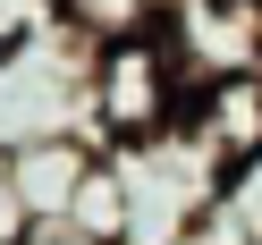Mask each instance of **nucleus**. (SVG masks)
Here are the masks:
<instances>
[{
  "label": "nucleus",
  "mask_w": 262,
  "mask_h": 245,
  "mask_svg": "<svg viewBox=\"0 0 262 245\" xmlns=\"http://www.w3.org/2000/svg\"><path fill=\"white\" fill-rule=\"evenodd\" d=\"M203 76L178 59V42L161 26L144 34H119L93 51V144L102 152H127V144H161L169 127H186Z\"/></svg>",
  "instance_id": "nucleus-1"
},
{
  "label": "nucleus",
  "mask_w": 262,
  "mask_h": 245,
  "mask_svg": "<svg viewBox=\"0 0 262 245\" xmlns=\"http://www.w3.org/2000/svg\"><path fill=\"white\" fill-rule=\"evenodd\" d=\"M93 51L68 17L42 26L34 42L0 51V152L51 136H93Z\"/></svg>",
  "instance_id": "nucleus-2"
},
{
  "label": "nucleus",
  "mask_w": 262,
  "mask_h": 245,
  "mask_svg": "<svg viewBox=\"0 0 262 245\" xmlns=\"http://www.w3.org/2000/svg\"><path fill=\"white\" fill-rule=\"evenodd\" d=\"M119 177H127V245H169V237H186V228L220 203L228 161L211 152L194 127H169L161 144H127Z\"/></svg>",
  "instance_id": "nucleus-3"
},
{
  "label": "nucleus",
  "mask_w": 262,
  "mask_h": 245,
  "mask_svg": "<svg viewBox=\"0 0 262 245\" xmlns=\"http://www.w3.org/2000/svg\"><path fill=\"white\" fill-rule=\"evenodd\" d=\"M93 161H102L93 136H51V144H17L9 169H17V194H26L34 220H68V203H76V186H85Z\"/></svg>",
  "instance_id": "nucleus-4"
},
{
  "label": "nucleus",
  "mask_w": 262,
  "mask_h": 245,
  "mask_svg": "<svg viewBox=\"0 0 262 245\" xmlns=\"http://www.w3.org/2000/svg\"><path fill=\"white\" fill-rule=\"evenodd\" d=\"M68 228H85L93 245H127V177H119V152H102L85 169V186H76V203H68Z\"/></svg>",
  "instance_id": "nucleus-5"
},
{
  "label": "nucleus",
  "mask_w": 262,
  "mask_h": 245,
  "mask_svg": "<svg viewBox=\"0 0 262 245\" xmlns=\"http://www.w3.org/2000/svg\"><path fill=\"white\" fill-rule=\"evenodd\" d=\"M220 211L237 220V237H245V245H262V152H245L237 169L220 177Z\"/></svg>",
  "instance_id": "nucleus-6"
},
{
  "label": "nucleus",
  "mask_w": 262,
  "mask_h": 245,
  "mask_svg": "<svg viewBox=\"0 0 262 245\" xmlns=\"http://www.w3.org/2000/svg\"><path fill=\"white\" fill-rule=\"evenodd\" d=\"M42 26H59V0H0V51L34 42Z\"/></svg>",
  "instance_id": "nucleus-7"
},
{
  "label": "nucleus",
  "mask_w": 262,
  "mask_h": 245,
  "mask_svg": "<svg viewBox=\"0 0 262 245\" xmlns=\"http://www.w3.org/2000/svg\"><path fill=\"white\" fill-rule=\"evenodd\" d=\"M26 237H34V211H26L17 169H9V152H0V245H26Z\"/></svg>",
  "instance_id": "nucleus-8"
},
{
  "label": "nucleus",
  "mask_w": 262,
  "mask_h": 245,
  "mask_svg": "<svg viewBox=\"0 0 262 245\" xmlns=\"http://www.w3.org/2000/svg\"><path fill=\"white\" fill-rule=\"evenodd\" d=\"M169 245H245V237H237V220H228V211H220V203H211V211H203V220H194V228H186V237H169Z\"/></svg>",
  "instance_id": "nucleus-9"
},
{
  "label": "nucleus",
  "mask_w": 262,
  "mask_h": 245,
  "mask_svg": "<svg viewBox=\"0 0 262 245\" xmlns=\"http://www.w3.org/2000/svg\"><path fill=\"white\" fill-rule=\"evenodd\" d=\"M26 245H93V237H85V228H68V220H34V237H26Z\"/></svg>",
  "instance_id": "nucleus-10"
}]
</instances>
